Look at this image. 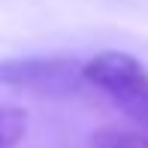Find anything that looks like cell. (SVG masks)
<instances>
[{
    "label": "cell",
    "instance_id": "277c9868",
    "mask_svg": "<svg viewBox=\"0 0 148 148\" xmlns=\"http://www.w3.org/2000/svg\"><path fill=\"white\" fill-rule=\"evenodd\" d=\"M94 148H148V133L118 130V127H103L91 136Z\"/></svg>",
    "mask_w": 148,
    "mask_h": 148
},
{
    "label": "cell",
    "instance_id": "7a4b0ae2",
    "mask_svg": "<svg viewBox=\"0 0 148 148\" xmlns=\"http://www.w3.org/2000/svg\"><path fill=\"white\" fill-rule=\"evenodd\" d=\"M85 82V64L70 55H27L0 60V88L27 91L36 97H66Z\"/></svg>",
    "mask_w": 148,
    "mask_h": 148
},
{
    "label": "cell",
    "instance_id": "3957f363",
    "mask_svg": "<svg viewBox=\"0 0 148 148\" xmlns=\"http://www.w3.org/2000/svg\"><path fill=\"white\" fill-rule=\"evenodd\" d=\"M27 133V112L18 106H0V148H15Z\"/></svg>",
    "mask_w": 148,
    "mask_h": 148
},
{
    "label": "cell",
    "instance_id": "6da1fadb",
    "mask_svg": "<svg viewBox=\"0 0 148 148\" xmlns=\"http://www.w3.org/2000/svg\"><path fill=\"white\" fill-rule=\"evenodd\" d=\"M85 82L148 130V70L127 51H100L85 64Z\"/></svg>",
    "mask_w": 148,
    "mask_h": 148
}]
</instances>
